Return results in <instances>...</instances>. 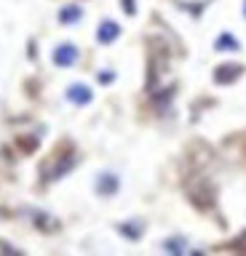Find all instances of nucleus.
Segmentation results:
<instances>
[{
    "mask_svg": "<svg viewBox=\"0 0 246 256\" xmlns=\"http://www.w3.org/2000/svg\"><path fill=\"white\" fill-rule=\"evenodd\" d=\"M118 32H121V30H118V24L105 22V24L99 27V40H102V43H110L113 38H118Z\"/></svg>",
    "mask_w": 246,
    "mask_h": 256,
    "instance_id": "7ed1b4c3",
    "label": "nucleus"
},
{
    "mask_svg": "<svg viewBox=\"0 0 246 256\" xmlns=\"http://www.w3.org/2000/svg\"><path fill=\"white\" fill-rule=\"evenodd\" d=\"M78 59V51L73 46H59L57 51H54V62L59 64V67H70V64H75Z\"/></svg>",
    "mask_w": 246,
    "mask_h": 256,
    "instance_id": "f257e3e1",
    "label": "nucleus"
},
{
    "mask_svg": "<svg viewBox=\"0 0 246 256\" xmlns=\"http://www.w3.org/2000/svg\"><path fill=\"white\" fill-rule=\"evenodd\" d=\"M67 96H70L73 102H78V104H86V102L91 99V91H89L86 86H73V88L67 91Z\"/></svg>",
    "mask_w": 246,
    "mask_h": 256,
    "instance_id": "f03ea898",
    "label": "nucleus"
},
{
    "mask_svg": "<svg viewBox=\"0 0 246 256\" xmlns=\"http://www.w3.org/2000/svg\"><path fill=\"white\" fill-rule=\"evenodd\" d=\"M166 248H169V251H182V248H185V243H182V240H169V243H166Z\"/></svg>",
    "mask_w": 246,
    "mask_h": 256,
    "instance_id": "0eeeda50",
    "label": "nucleus"
},
{
    "mask_svg": "<svg viewBox=\"0 0 246 256\" xmlns=\"http://www.w3.org/2000/svg\"><path fill=\"white\" fill-rule=\"evenodd\" d=\"M78 16H81V8H65L62 11V22L70 24V19H78Z\"/></svg>",
    "mask_w": 246,
    "mask_h": 256,
    "instance_id": "39448f33",
    "label": "nucleus"
},
{
    "mask_svg": "<svg viewBox=\"0 0 246 256\" xmlns=\"http://www.w3.org/2000/svg\"><path fill=\"white\" fill-rule=\"evenodd\" d=\"M217 48H238V43L230 35H222L219 38V43H217Z\"/></svg>",
    "mask_w": 246,
    "mask_h": 256,
    "instance_id": "423d86ee",
    "label": "nucleus"
},
{
    "mask_svg": "<svg viewBox=\"0 0 246 256\" xmlns=\"http://www.w3.org/2000/svg\"><path fill=\"white\" fill-rule=\"evenodd\" d=\"M238 72H241V67H233V70H227V72H222V70H219V72H217V80H222V83H227V80H230V78H235Z\"/></svg>",
    "mask_w": 246,
    "mask_h": 256,
    "instance_id": "20e7f679",
    "label": "nucleus"
}]
</instances>
